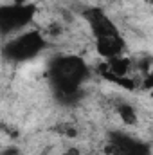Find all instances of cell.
<instances>
[{
    "label": "cell",
    "instance_id": "obj_2",
    "mask_svg": "<svg viewBox=\"0 0 153 155\" xmlns=\"http://www.w3.org/2000/svg\"><path fill=\"white\" fill-rule=\"evenodd\" d=\"M36 16V7L29 4L0 5V35H18Z\"/></svg>",
    "mask_w": 153,
    "mask_h": 155
},
{
    "label": "cell",
    "instance_id": "obj_3",
    "mask_svg": "<svg viewBox=\"0 0 153 155\" xmlns=\"http://www.w3.org/2000/svg\"><path fill=\"white\" fill-rule=\"evenodd\" d=\"M11 2H13V4H27L29 0H11Z\"/></svg>",
    "mask_w": 153,
    "mask_h": 155
},
{
    "label": "cell",
    "instance_id": "obj_1",
    "mask_svg": "<svg viewBox=\"0 0 153 155\" xmlns=\"http://www.w3.org/2000/svg\"><path fill=\"white\" fill-rule=\"evenodd\" d=\"M45 49V38L40 33H18L4 47V56L11 61H29Z\"/></svg>",
    "mask_w": 153,
    "mask_h": 155
}]
</instances>
